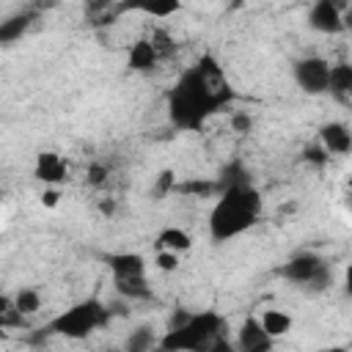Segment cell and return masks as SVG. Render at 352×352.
Listing matches in <instances>:
<instances>
[{"label":"cell","mask_w":352,"mask_h":352,"mask_svg":"<svg viewBox=\"0 0 352 352\" xmlns=\"http://www.w3.org/2000/svg\"><path fill=\"white\" fill-rule=\"evenodd\" d=\"M231 126H234V132H250V126H253V118L248 116V113H234L231 116Z\"/></svg>","instance_id":"cell-25"},{"label":"cell","mask_w":352,"mask_h":352,"mask_svg":"<svg viewBox=\"0 0 352 352\" xmlns=\"http://www.w3.org/2000/svg\"><path fill=\"white\" fill-rule=\"evenodd\" d=\"M58 201H60V192H58L55 187H44V192H41V204H44L47 209H52V206H58Z\"/></svg>","instance_id":"cell-29"},{"label":"cell","mask_w":352,"mask_h":352,"mask_svg":"<svg viewBox=\"0 0 352 352\" xmlns=\"http://www.w3.org/2000/svg\"><path fill=\"white\" fill-rule=\"evenodd\" d=\"M319 143L327 154H349L352 151V132L341 121H327L319 126Z\"/></svg>","instance_id":"cell-9"},{"label":"cell","mask_w":352,"mask_h":352,"mask_svg":"<svg viewBox=\"0 0 352 352\" xmlns=\"http://www.w3.org/2000/svg\"><path fill=\"white\" fill-rule=\"evenodd\" d=\"M151 44H154V50H157V55H168L173 47H170V38H168V33H162V30H157L154 33V38H151Z\"/></svg>","instance_id":"cell-26"},{"label":"cell","mask_w":352,"mask_h":352,"mask_svg":"<svg viewBox=\"0 0 352 352\" xmlns=\"http://www.w3.org/2000/svg\"><path fill=\"white\" fill-rule=\"evenodd\" d=\"M107 319H110V308H104L99 300H82V302L66 308L63 314H58L44 330H47L50 336L82 341V338H88L94 330H99Z\"/></svg>","instance_id":"cell-4"},{"label":"cell","mask_w":352,"mask_h":352,"mask_svg":"<svg viewBox=\"0 0 352 352\" xmlns=\"http://www.w3.org/2000/svg\"><path fill=\"white\" fill-rule=\"evenodd\" d=\"M330 72H333V66L319 55L300 58V60H294V69H292L294 82L311 96L330 91Z\"/></svg>","instance_id":"cell-6"},{"label":"cell","mask_w":352,"mask_h":352,"mask_svg":"<svg viewBox=\"0 0 352 352\" xmlns=\"http://www.w3.org/2000/svg\"><path fill=\"white\" fill-rule=\"evenodd\" d=\"M99 209H102V214H113V212H116V204H113V201H102Z\"/></svg>","instance_id":"cell-32"},{"label":"cell","mask_w":352,"mask_h":352,"mask_svg":"<svg viewBox=\"0 0 352 352\" xmlns=\"http://www.w3.org/2000/svg\"><path fill=\"white\" fill-rule=\"evenodd\" d=\"M330 94L341 102H352V63H336L330 72Z\"/></svg>","instance_id":"cell-13"},{"label":"cell","mask_w":352,"mask_h":352,"mask_svg":"<svg viewBox=\"0 0 352 352\" xmlns=\"http://www.w3.org/2000/svg\"><path fill=\"white\" fill-rule=\"evenodd\" d=\"M302 157H305L308 162H314L316 168H322V165L330 160V154L324 151V146H322V143H314V146H308V148L302 151Z\"/></svg>","instance_id":"cell-24"},{"label":"cell","mask_w":352,"mask_h":352,"mask_svg":"<svg viewBox=\"0 0 352 352\" xmlns=\"http://www.w3.org/2000/svg\"><path fill=\"white\" fill-rule=\"evenodd\" d=\"M14 305H16V311L19 314H25V316H30V314H36L38 308H41V294L36 292V289H19L16 294H14Z\"/></svg>","instance_id":"cell-21"},{"label":"cell","mask_w":352,"mask_h":352,"mask_svg":"<svg viewBox=\"0 0 352 352\" xmlns=\"http://www.w3.org/2000/svg\"><path fill=\"white\" fill-rule=\"evenodd\" d=\"M30 25V14H16L6 22H0V44H14Z\"/></svg>","instance_id":"cell-18"},{"label":"cell","mask_w":352,"mask_h":352,"mask_svg":"<svg viewBox=\"0 0 352 352\" xmlns=\"http://www.w3.org/2000/svg\"><path fill=\"white\" fill-rule=\"evenodd\" d=\"M157 245L160 250H170V253H187L192 248V236L184 231V228H176V226H168L157 234Z\"/></svg>","instance_id":"cell-12"},{"label":"cell","mask_w":352,"mask_h":352,"mask_svg":"<svg viewBox=\"0 0 352 352\" xmlns=\"http://www.w3.org/2000/svg\"><path fill=\"white\" fill-rule=\"evenodd\" d=\"M234 91L212 55H201L195 66L184 69L176 85L165 94L168 118L179 129H201L212 113L226 107Z\"/></svg>","instance_id":"cell-1"},{"label":"cell","mask_w":352,"mask_h":352,"mask_svg":"<svg viewBox=\"0 0 352 352\" xmlns=\"http://www.w3.org/2000/svg\"><path fill=\"white\" fill-rule=\"evenodd\" d=\"M104 179H107V168L99 165V162H94V165L88 168V182H91L94 187H99V184H104Z\"/></svg>","instance_id":"cell-27"},{"label":"cell","mask_w":352,"mask_h":352,"mask_svg":"<svg viewBox=\"0 0 352 352\" xmlns=\"http://www.w3.org/2000/svg\"><path fill=\"white\" fill-rule=\"evenodd\" d=\"M176 192L184 195H220L217 182H204V179H190V182H176Z\"/></svg>","instance_id":"cell-20"},{"label":"cell","mask_w":352,"mask_h":352,"mask_svg":"<svg viewBox=\"0 0 352 352\" xmlns=\"http://www.w3.org/2000/svg\"><path fill=\"white\" fill-rule=\"evenodd\" d=\"M261 214V195L253 184H236L220 192L217 204L209 212V236L212 242H228L256 226Z\"/></svg>","instance_id":"cell-2"},{"label":"cell","mask_w":352,"mask_h":352,"mask_svg":"<svg viewBox=\"0 0 352 352\" xmlns=\"http://www.w3.org/2000/svg\"><path fill=\"white\" fill-rule=\"evenodd\" d=\"M113 286L126 300H151V294H154L151 286H148V280H146V275L143 278H116Z\"/></svg>","instance_id":"cell-15"},{"label":"cell","mask_w":352,"mask_h":352,"mask_svg":"<svg viewBox=\"0 0 352 352\" xmlns=\"http://www.w3.org/2000/svg\"><path fill=\"white\" fill-rule=\"evenodd\" d=\"M236 184H250L248 170H245L242 162H228V165L223 168L220 179H217V187H220V192H226L228 187H236Z\"/></svg>","instance_id":"cell-19"},{"label":"cell","mask_w":352,"mask_h":352,"mask_svg":"<svg viewBox=\"0 0 352 352\" xmlns=\"http://www.w3.org/2000/svg\"><path fill=\"white\" fill-rule=\"evenodd\" d=\"M344 292L352 297V264L344 270Z\"/></svg>","instance_id":"cell-31"},{"label":"cell","mask_w":352,"mask_h":352,"mask_svg":"<svg viewBox=\"0 0 352 352\" xmlns=\"http://www.w3.org/2000/svg\"><path fill=\"white\" fill-rule=\"evenodd\" d=\"M104 264L116 278H143L146 275V258L140 253H107Z\"/></svg>","instance_id":"cell-10"},{"label":"cell","mask_w":352,"mask_h":352,"mask_svg":"<svg viewBox=\"0 0 352 352\" xmlns=\"http://www.w3.org/2000/svg\"><path fill=\"white\" fill-rule=\"evenodd\" d=\"M319 352H346L344 346H327V349H319Z\"/></svg>","instance_id":"cell-33"},{"label":"cell","mask_w":352,"mask_h":352,"mask_svg":"<svg viewBox=\"0 0 352 352\" xmlns=\"http://www.w3.org/2000/svg\"><path fill=\"white\" fill-rule=\"evenodd\" d=\"M209 352H236V344H231L226 336H220V338L209 346Z\"/></svg>","instance_id":"cell-30"},{"label":"cell","mask_w":352,"mask_h":352,"mask_svg":"<svg viewBox=\"0 0 352 352\" xmlns=\"http://www.w3.org/2000/svg\"><path fill=\"white\" fill-rule=\"evenodd\" d=\"M261 324H264V330H267L272 338H280V336H286V333L292 330V316H289V314H283V311L270 308V311H264Z\"/></svg>","instance_id":"cell-17"},{"label":"cell","mask_w":352,"mask_h":352,"mask_svg":"<svg viewBox=\"0 0 352 352\" xmlns=\"http://www.w3.org/2000/svg\"><path fill=\"white\" fill-rule=\"evenodd\" d=\"M236 352H272L275 338L264 330L258 316H248L236 330Z\"/></svg>","instance_id":"cell-7"},{"label":"cell","mask_w":352,"mask_h":352,"mask_svg":"<svg viewBox=\"0 0 352 352\" xmlns=\"http://www.w3.org/2000/svg\"><path fill=\"white\" fill-rule=\"evenodd\" d=\"M226 319L217 311H198L173 330H165L157 349L160 352H209V346L223 336Z\"/></svg>","instance_id":"cell-3"},{"label":"cell","mask_w":352,"mask_h":352,"mask_svg":"<svg viewBox=\"0 0 352 352\" xmlns=\"http://www.w3.org/2000/svg\"><path fill=\"white\" fill-rule=\"evenodd\" d=\"M33 176L38 182H44V187H55V184H60L66 179V165H63V160L55 151H41L36 157Z\"/></svg>","instance_id":"cell-11"},{"label":"cell","mask_w":352,"mask_h":352,"mask_svg":"<svg viewBox=\"0 0 352 352\" xmlns=\"http://www.w3.org/2000/svg\"><path fill=\"white\" fill-rule=\"evenodd\" d=\"M176 11H179V3H170V6H151V8H146L148 16H170V14H176Z\"/></svg>","instance_id":"cell-28"},{"label":"cell","mask_w":352,"mask_h":352,"mask_svg":"<svg viewBox=\"0 0 352 352\" xmlns=\"http://www.w3.org/2000/svg\"><path fill=\"white\" fill-rule=\"evenodd\" d=\"M154 264H157V270H162V272H176V270H179V256L170 253V250H160L157 258H154Z\"/></svg>","instance_id":"cell-23"},{"label":"cell","mask_w":352,"mask_h":352,"mask_svg":"<svg viewBox=\"0 0 352 352\" xmlns=\"http://www.w3.org/2000/svg\"><path fill=\"white\" fill-rule=\"evenodd\" d=\"M157 58H160V55H157L151 38H140V41H135L132 50H129V69L146 72V69H151V66L157 63Z\"/></svg>","instance_id":"cell-14"},{"label":"cell","mask_w":352,"mask_h":352,"mask_svg":"<svg viewBox=\"0 0 352 352\" xmlns=\"http://www.w3.org/2000/svg\"><path fill=\"white\" fill-rule=\"evenodd\" d=\"M346 19H352V3H349V8H346Z\"/></svg>","instance_id":"cell-34"},{"label":"cell","mask_w":352,"mask_h":352,"mask_svg":"<svg viewBox=\"0 0 352 352\" xmlns=\"http://www.w3.org/2000/svg\"><path fill=\"white\" fill-rule=\"evenodd\" d=\"M344 3H333V0H316L308 11V25L316 33H341L344 30V14H341Z\"/></svg>","instance_id":"cell-8"},{"label":"cell","mask_w":352,"mask_h":352,"mask_svg":"<svg viewBox=\"0 0 352 352\" xmlns=\"http://www.w3.org/2000/svg\"><path fill=\"white\" fill-rule=\"evenodd\" d=\"M157 344H160V338L154 336V327L140 324V327H135V330L126 336L124 352H151Z\"/></svg>","instance_id":"cell-16"},{"label":"cell","mask_w":352,"mask_h":352,"mask_svg":"<svg viewBox=\"0 0 352 352\" xmlns=\"http://www.w3.org/2000/svg\"><path fill=\"white\" fill-rule=\"evenodd\" d=\"M110 352H124V349H110Z\"/></svg>","instance_id":"cell-35"},{"label":"cell","mask_w":352,"mask_h":352,"mask_svg":"<svg viewBox=\"0 0 352 352\" xmlns=\"http://www.w3.org/2000/svg\"><path fill=\"white\" fill-rule=\"evenodd\" d=\"M168 192H176V176H173V170H162L157 176V184H154V195L157 198H162Z\"/></svg>","instance_id":"cell-22"},{"label":"cell","mask_w":352,"mask_h":352,"mask_svg":"<svg viewBox=\"0 0 352 352\" xmlns=\"http://www.w3.org/2000/svg\"><path fill=\"white\" fill-rule=\"evenodd\" d=\"M280 275L292 283H297L300 289H305L308 294H322L330 283H333V270L330 264L316 256V253H297L286 261V267L280 270Z\"/></svg>","instance_id":"cell-5"}]
</instances>
